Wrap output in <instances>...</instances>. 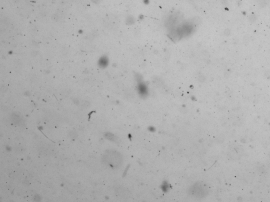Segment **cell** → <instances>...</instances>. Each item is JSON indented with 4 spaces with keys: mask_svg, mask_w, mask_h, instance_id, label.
<instances>
[{
    "mask_svg": "<svg viewBox=\"0 0 270 202\" xmlns=\"http://www.w3.org/2000/svg\"><path fill=\"white\" fill-rule=\"evenodd\" d=\"M190 194L195 197L202 198L207 192L206 186L201 183H197L190 188Z\"/></svg>",
    "mask_w": 270,
    "mask_h": 202,
    "instance_id": "7a4b0ae2",
    "label": "cell"
},
{
    "mask_svg": "<svg viewBox=\"0 0 270 202\" xmlns=\"http://www.w3.org/2000/svg\"><path fill=\"white\" fill-rule=\"evenodd\" d=\"M104 157V161L111 167H117L121 163L122 158L121 154L116 151L109 152Z\"/></svg>",
    "mask_w": 270,
    "mask_h": 202,
    "instance_id": "6da1fadb",
    "label": "cell"
}]
</instances>
